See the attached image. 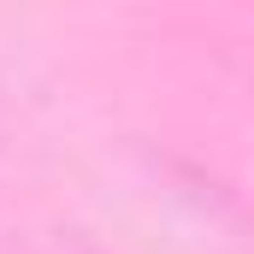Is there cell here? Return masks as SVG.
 I'll return each instance as SVG.
<instances>
[]
</instances>
